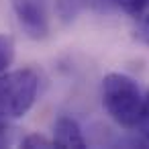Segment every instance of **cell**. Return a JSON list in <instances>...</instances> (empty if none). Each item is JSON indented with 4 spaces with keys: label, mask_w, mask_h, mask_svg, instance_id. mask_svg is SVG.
<instances>
[{
    "label": "cell",
    "mask_w": 149,
    "mask_h": 149,
    "mask_svg": "<svg viewBox=\"0 0 149 149\" xmlns=\"http://www.w3.org/2000/svg\"><path fill=\"white\" fill-rule=\"evenodd\" d=\"M102 104L114 123L125 129H135L143 108V94L131 76L114 72L102 80Z\"/></svg>",
    "instance_id": "obj_1"
},
{
    "label": "cell",
    "mask_w": 149,
    "mask_h": 149,
    "mask_svg": "<svg viewBox=\"0 0 149 149\" xmlns=\"http://www.w3.org/2000/svg\"><path fill=\"white\" fill-rule=\"evenodd\" d=\"M39 76L31 68L0 74V118H23L35 104Z\"/></svg>",
    "instance_id": "obj_2"
},
{
    "label": "cell",
    "mask_w": 149,
    "mask_h": 149,
    "mask_svg": "<svg viewBox=\"0 0 149 149\" xmlns=\"http://www.w3.org/2000/svg\"><path fill=\"white\" fill-rule=\"evenodd\" d=\"M19 27L29 39L41 41L49 35L47 0H10Z\"/></svg>",
    "instance_id": "obj_3"
},
{
    "label": "cell",
    "mask_w": 149,
    "mask_h": 149,
    "mask_svg": "<svg viewBox=\"0 0 149 149\" xmlns=\"http://www.w3.org/2000/svg\"><path fill=\"white\" fill-rule=\"evenodd\" d=\"M51 141H53V147H61V149H84L86 147L82 129L72 116H59L55 120Z\"/></svg>",
    "instance_id": "obj_4"
},
{
    "label": "cell",
    "mask_w": 149,
    "mask_h": 149,
    "mask_svg": "<svg viewBox=\"0 0 149 149\" xmlns=\"http://www.w3.org/2000/svg\"><path fill=\"white\" fill-rule=\"evenodd\" d=\"M116 4L135 21L141 23V27H149V0H116Z\"/></svg>",
    "instance_id": "obj_5"
},
{
    "label": "cell",
    "mask_w": 149,
    "mask_h": 149,
    "mask_svg": "<svg viewBox=\"0 0 149 149\" xmlns=\"http://www.w3.org/2000/svg\"><path fill=\"white\" fill-rule=\"evenodd\" d=\"M90 4V0H55V13L61 23H72Z\"/></svg>",
    "instance_id": "obj_6"
},
{
    "label": "cell",
    "mask_w": 149,
    "mask_h": 149,
    "mask_svg": "<svg viewBox=\"0 0 149 149\" xmlns=\"http://www.w3.org/2000/svg\"><path fill=\"white\" fill-rule=\"evenodd\" d=\"M15 59V41L8 35H0V74L6 72V68Z\"/></svg>",
    "instance_id": "obj_7"
},
{
    "label": "cell",
    "mask_w": 149,
    "mask_h": 149,
    "mask_svg": "<svg viewBox=\"0 0 149 149\" xmlns=\"http://www.w3.org/2000/svg\"><path fill=\"white\" fill-rule=\"evenodd\" d=\"M137 129H139L141 137L145 141H149V94L143 98V108H141V114L137 120Z\"/></svg>",
    "instance_id": "obj_8"
},
{
    "label": "cell",
    "mask_w": 149,
    "mask_h": 149,
    "mask_svg": "<svg viewBox=\"0 0 149 149\" xmlns=\"http://www.w3.org/2000/svg\"><path fill=\"white\" fill-rule=\"evenodd\" d=\"M23 147H27V149H35V147H53V141L47 139V137H43V135H39V133H33V135H29V137L23 139Z\"/></svg>",
    "instance_id": "obj_9"
},
{
    "label": "cell",
    "mask_w": 149,
    "mask_h": 149,
    "mask_svg": "<svg viewBox=\"0 0 149 149\" xmlns=\"http://www.w3.org/2000/svg\"><path fill=\"white\" fill-rule=\"evenodd\" d=\"M137 39L143 41L145 45H149V27H141V29L137 31Z\"/></svg>",
    "instance_id": "obj_10"
},
{
    "label": "cell",
    "mask_w": 149,
    "mask_h": 149,
    "mask_svg": "<svg viewBox=\"0 0 149 149\" xmlns=\"http://www.w3.org/2000/svg\"><path fill=\"white\" fill-rule=\"evenodd\" d=\"M4 143H6V135H4V127L0 125V147H2Z\"/></svg>",
    "instance_id": "obj_11"
}]
</instances>
